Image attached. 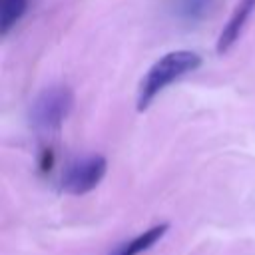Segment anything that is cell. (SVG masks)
I'll use <instances>...</instances> for the list:
<instances>
[{"instance_id": "5", "label": "cell", "mask_w": 255, "mask_h": 255, "mask_svg": "<svg viewBox=\"0 0 255 255\" xmlns=\"http://www.w3.org/2000/svg\"><path fill=\"white\" fill-rule=\"evenodd\" d=\"M167 229H169L167 223L153 225V227L141 231L139 235H135L133 239L124 241V243H120L118 247H114V251H110V255H141V253L149 251V249L167 233Z\"/></svg>"}, {"instance_id": "4", "label": "cell", "mask_w": 255, "mask_h": 255, "mask_svg": "<svg viewBox=\"0 0 255 255\" xmlns=\"http://www.w3.org/2000/svg\"><path fill=\"white\" fill-rule=\"evenodd\" d=\"M255 12V0H239L227 20V24L223 26V30L219 32L217 38V54H225L233 48V44L239 40L241 32L245 30L251 14Z\"/></svg>"}, {"instance_id": "6", "label": "cell", "mask_w": 255, "mask_h": 255, "mask_svg": "<svg viewBox=\"0 0 255 255\" xmlns=\"http://www.w3.org/2000/svg\"><path fill=\"white\" fill-rule=\"evenodd\" d=\"M215 0H171L169 12L183 24H195L207 16Z\"/></svg>"}, {"instance_id": "8", "label": "cell", "mask_w": 255, "mask_h": 255, "mask_svg": "<svg viewBox=\"0 0 255 255\" xmlns=\"http://www.w3.org/2000/svg\"><path fill=\"white\" fill-rule=\"evenodd\" d=\"M52 163H54V157H52V151H50V149H46V151H44V157H42V163H40V167H42V171H46V169H50V167H52Z\"/></svg>"}, {"instance_id": "3", "label": "cell", "mask_w": 255, "mask_h": 255, "mask_svg": "<svg viewBox=\"0 0 255 255\" xmlns=\"http://www.w3.org/2000/svg\"><path fill=\"white\" fill-rule=\"evenodd\" d=\"M108 169V161L102 155H86L68 163L62 173L60 189L70 195H84L98 187Z\"/></svg>"}, {"instance_id": "7", "label": "cell", "mask_w": 255, "mask_h": 255, "mask_svg": "<svg viewBox=\"0 0 255 255\" xmlns=\"http://www.w3.org/2000/svg\"><path fill=\"white\" fill-rule=\"evenodd\" d=\"M28 0H0V34L6 36L24 16Z\"/></svg>"}, {"instance_id": "1", "label": "cell", "mask_w": 255, "mask_h": 255, "mask_svg": "<svg viewBox=\"0 0 255 255\" xmlns=\"http://www.w3.org/2000/svg\"><path fill=\"white\" fill-rule=\"evenodd\" d=\"M201 66V56L191 50H173L161 56L141 78L137 88V112L149 108V104L175 80Z\"/></svg>"}, {"instance_id": "2", "label": "cell", "mask_w": 255, "mask_h": 255, "mask_svg": "<svg viewBox=\"0 0 255 255\" xmlns=\"http://www.w3.org/2000/svg\"><path fill=\"white\" fill-rule=\"evenodd\" d=\"M74 94L68 86H50L42 90L30 106V124L38 133H58L70 116Z\"/></svg>"}]
</instances>
